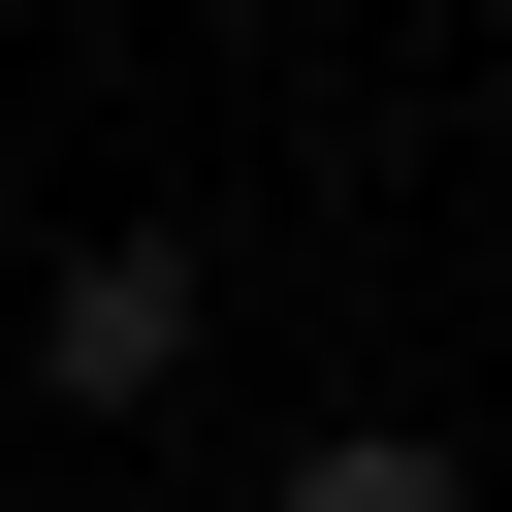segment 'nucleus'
Segmentation results:
<instances>
[{
    "instance_id": "nucleus-1",
    "label": "nucleus",
    "mask_w": 512,
    "mask_h": 512,
    "mask_svg": "<svg viewBox=\"0 0 512 512\" xmlns=\"http://www.w3.org/2000/svg\"><path fill=\"white\" fill-rule=\"evenodd\" d=\"M32 384H64V416H160V384H192V224H96V256L32 288Z\"/></svg>"
},
{
    "instance_id": "nucleus-2",
    "label": "nucleus",
    "mask_w": 512,
    "mask_h": 512,
    "mask_svg": "<svg viewBox=\"0 0 512 512\" xmlns=\"http://www.w3.org/2000/svg\"><path fill=\"white\" fill-rule=\"evenodd\" d=\"M288 512H480V480H448L416 416H320V448H288Z\"/></svg>"
}]
</instances>
